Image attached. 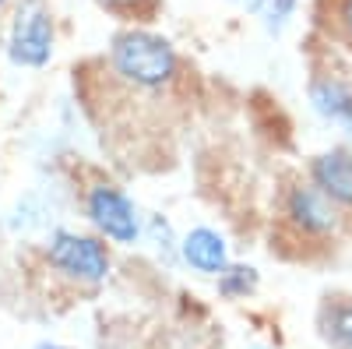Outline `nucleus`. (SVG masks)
I'll return each instance as SVG.
<instances>
[{
    "mask_svg": "<svg viewBox=\"0 0 352 349\" xmlns=\"http://www.w3.org/2000/svg\"><path fill=\"white\" fill-rule=\"evenodd\" d=\"M180 53L176 46L144 25H127L113 32L102 56V71L113 85L131 96H162L180 81Z\"/></svg>",
    "mask_w": 352,
    "mask_h": 349,
    "instance_id": "f257e3e1",
    "label": "nucleus"
},
{
    "mask_svg": "<svg viewBox=\"0 0 352 349\" xmlns=\"http://www.w3.org/2000/svg\"><path fill=\"white\" fill-rule=\"evenodd\" d=\"M43 261L56 279H64L78 289H99L113 272L109 247L99 233H78L67 226H56L46 237Z\"/></svg>",
    "mask_w": 352,
    "mask_h": 349,
    "instance_id": "f03ea898",
    "label": "nucleus"
},
{
    "mask_svg": "<svg viewBox=\"0 0 352 349\" xmlns=\"http://www.w3.org/2000/svg\"><path fill=\"white\" fill-rule=\"evenodd\" d=\"M56 50V21L46 0H14L8 25V61L21 71H43Z\"/></svg>",
    "mask_w": 352,
    "mask_h": 349,
    "instance_id": "7ed1b4c3",
    "label": "nucleus"
},
{
    "mask_svg": "<svg viewBox=\"0 0 352 349\" xmlns=\"http://www.w3.org/2000/svg\"><path fill=\"white\" fill-rule=\"evenodd\" d=\"M81 209L102 240L120 244V247H131L141 240V219H138L134 201L113 180L99 177L92 184H85L81 187Z\"/></svg>",
    "mask_w": 352,
    "mask_h": 349,
    "instance_id": "20e7f679",
    "label": "nucleus"
},
{
    "mask_svg": "<svg viewBox=\"0 0 352 349\" xmlns=\"http://www.w3.org/2000/svg\"><path fill=\"white\" fill-rule=\"evenodd\" d=\"M282 215L303 237H328L338 226L335 201H328L314 184H292L282 198Z\"/></svg>",
    "mask_w": 352,
    "mask_h": 349,
    "instance_id": "39448f33",
    "label": "nucleus"
},
{
    "mask_svg": "<svg viewBox=\"0 0 352 349\" xmlns=\"http://www.w3.org/2000/svg\"><path fill=\"white\" fill-rule=\"evenodd\" d=\"M310 184L328 201H335V205L352 209V152L349 149H328V152L314 156Z\"/></svg>",
    "mask_w": 352,
    "mask_h": 349,
    "instance_id": "423d86ee",
    "label": "nucleus"
},
{
    "mask_svg": "<svg viewBox=\"0 0 352 349\" xmlns=\"http://www.w3.org/2000/svg\"><path fill=\"white\" fill-rule=\"evenodd\" d=\"M310 106L320 120L338 124L352 134V85L342 81L338 74H314L307 85Z\"/></svg>",
    "mask_w": 352,
    "mask_h": 349,
    "instance_id": "0eeeda50",
    "label": "nucleus"
},
{
    "mask_svg": "<svg viewBox=\"0 0 352 349\" xmlns=\"http://www.w3.org/2000/svg\"><path fill=\"white\" fill-rule=\"evenodd\" d=\"M180 257L201 275H219L229 265V247L226 237L212 226H194L180 240Z\"/></svg>",
    "mask_w": 352,
    "mask_h": 349,
    "instance_id": "6e6552de",
    "label": "nucleus"
},
{
    "mask_svg": "<svg viewBox=\"0 0 352 349\" xmlns=\"http://www.w3.org/2000/svg\"><path fill=\"white\" fill-rule=\"evenodd\" d=\"M317 325L331 349H352V300H328Z\"/></svg>",
    "mask_w": 352,
    "mask_h": 349,
    "instance_id": "1a4fd4ad",
    "label": "nucleus"
},
{
    "mask_svg": "<svg viewBox=\"0 0 352 349\" xmlns=\"http://www.w3.org/2000/svg\"><path fill=\"white\" fill-rule=\"evenodd\" d=\"M232 4H240L243 11L257 14V18H261V25L268 28V32H282L285 21H289L292 14H296L300 0H232Z\"/></svg>",
    "mask_w": 352,
    "mask_h": 349,
    "instance_id": "9d476101",
    "label": "nucleus"
},
{
    "mask_svg": "<svg viewBox=\"0 0 352 349\" xmlns=\"http://www.w3.org/2000/svg\"><path fill=\"white\" fill-rule=\"evenodd\" d=\"M215 282H219V293L226 300H243L257 289V268L254 265H232L229 261V265L215 275Z\"/></svg>",
    "mask_w": 352,
    "mask_h": 349,
    "instance_id": "9b49d317",
    "label": "nucleus"
},
{
    "mask_svg": "<svg viewBox=\"0 0 352 349\" xmlns=\"http://www.w3.org/2000/svg\"><path fill=\"white\" fill-rule=\"evenodd\" d=\"M96 4L113 14V18H120L127 25H144V21H152L159 14V0H96Z\"/></svg>",
    "mask_w": 352,
    "mask_h": 349,
    "instance_id": "f8f14e48",
    "label": "nucleus"
},
{
    "mask_svg": "<svg viewBox=\"0 0 352 349\" xmlns=\"http://www.w3.org/2000/svg\"><path fill=\"white\" fill-rule=\"evenodd\" d=\"M148 233H152L155 247L166 254V261H173L176 254H180V244H173V229H169V222H166L162 215H152V219H148Z\"/></svg>",
    "mask_w": 352,
    "mask_h": 349,
    "instance_id": "ddd939ff",
    "label": "nucleus"
},
{
    "mask_svg": "<svg viewBox=\"0 0 352 349\" xmlns=\"http://www.w3.org/2000/svg\"><path fill=\"white\" fill-rule=\"evenodd\" d=\"M338 25H342L345 39L352 43V0H338Z\"/></svg>",
    "mask_w": 352,
    "mask_h": 349,
    "instance_id": "4468645a",
    "label": "nucleus"
},
{
    "mask_svg": "<svg viewBox=\"0 0 352 349\" xmlns=\"http://www.w3.org/2000/svg\"><path fill=\"white\" fill-rule=\"evenodd\" d=\"M36 349H67V346H60V342H39Z\"/></svg>",
    "mask_w": 352,
    "mask_h": 349,
    "instance_id": "2eb2a0df",
    "label": "nucleus"
}]
</instances>
